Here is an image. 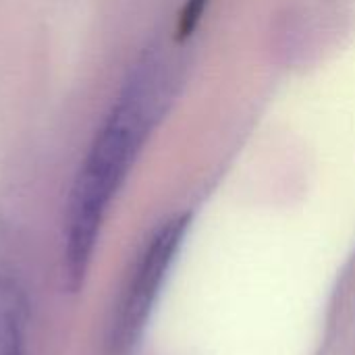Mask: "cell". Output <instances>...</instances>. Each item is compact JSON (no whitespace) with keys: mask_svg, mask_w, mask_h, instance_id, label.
Listing matches in <instances>:
<instances>
[{"mask_svg":"<svg viewBox=\"0 0 355 355\" xmlns=\"http://www.w3.org/2000/svg\"><path fill=\"white\" fill-rule=\"evenodd\" d=\"M187 229V214L173 216L162 223L141 248L108 320L104 341L108 355H125L137 343L168 270L183 245Z\"/></svg>","mask_w":355,"mask_h":355,"instance_id":"obj_2","label":"cell"},{"mask_svg":"<svg viewBox=\"0 0 355 355\" xmlns=\"http://www.w3.org/2000/svg\"><path fill=\"white\" fill-rule=\"evenodd\" d=\"M27 318L25 289L0 254V355H25Z\"/></svg>","mask_w":355,"mask_h":355,"instance_id":"obj_3","label":"cell"},{"mask_svg":"<svg viewBox=\"0 0 355 355\" xmlns=\"http://www.w3.org/2000/svg\"><path fill=\"white\" fill-rule=\"evenodd\" d=\"M177 77L160 56H146L98 129L75 177L64 223L62 272L69 289L83 285L108 208L141 146L164 112Z\"/></svg>","mask_w":355,"mask_h":355,"instance_id":"obj_1","label":"cell"},{"mask_svg":"<svg viewBox=\"0 0 355 355\" xmlns=\"http://www.w3.org/2000/svg\"><path fill=\"white\" fill-rule=\"evenodd\" d=\"M206 4H208V0H187V6H185V10L181 15V25H179V31L183 35L193 31V27L198 25Z\"/></svg>","mask_w":355,"mask_h":355,"instance_id":"obj_4","label":"cell"}]
</instances>
